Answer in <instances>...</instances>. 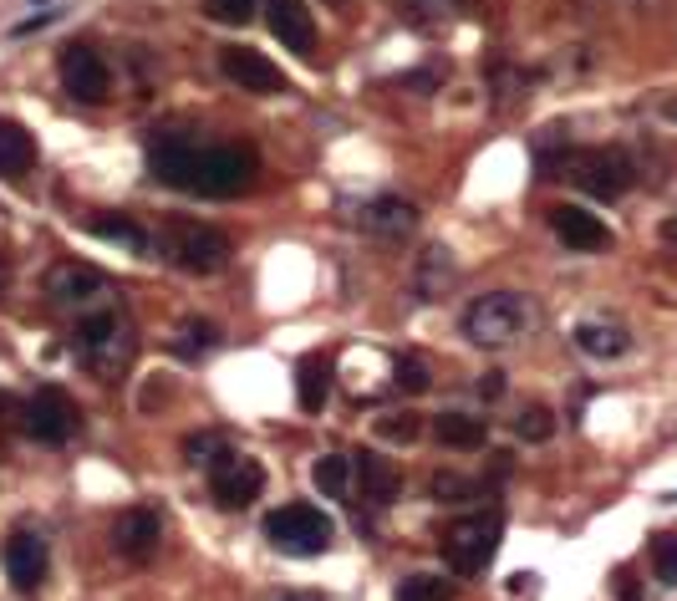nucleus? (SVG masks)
<instances>
[{
    "mask_svg": "<svg viewBox=\"0 0 677 601\" xmlns=\"http://www.w3.org/2000/svg\"><path fill=\"white\" fill-rule=\"evenodd\" d=\"M499 535H505V515L499 509H479V515H459L453 525H443L439 546L443 561L453 576H484V566L494 561L499 550Z\"/></svg>",
    "mask_w": 677,
    "mask_h": 601,
    "instance_id": "f257e3e1",
    "label": "nucleus"
},
{
    "mask_svg": "<svg viewBox=\"0 0 677 601\" xmlns=\"http://www.w3.org/2000/svg\"><path fill=\"white\" fill-rule=\"evenodd\" d=\"M128 357H133V336H128L118 311H93V316L77 321V362L87 373L112 383L128 367Z\"/></svg>",
    "mask_w": 677,
    "mask_h": 601,
    "instance_id": "f03ea898",
    "label": "nucleus"
},
{
    "mask_svg": "<svg viewBox=\"0 0 677 601\" xmlns=\"http://www.w3.org/2000/svg\"><path fill=\"white\" fill-rule=\"evenodd\" d=\"M163 255L189 276H214L229 266V235L204 219H173L163 229Z\"/></svg>",
    "mask_w": 677,
    "mask_h": 601,
    "instance_id": "7ed1b4c3",
    "label": "nucleus"
},
{
    "mask_svg": "<svg viewBox=\"0 0 677 601\" xmlns=\"http://www.w3.org/2000/svg\"><path fill=\"white\" fill-rule=\"evenodd\" d=\"M530 326V307L515 291H490L464 311V336L474 347H509Z\"/></svg>",
    "mask_w": 677,
    "mask_h": 601,
    "instance_id": "20e7f679",
    "label": "nucleus"
},
{
    "mask_svg": "<svg viewBox=\"0 0 677 601\" xmlns=\"http://www.w3.org/2000/svg\"><path fill=\"white\" fill-rule=\"evenodd\" d=\"M255 184V148L245 143H214L200 148V169H194V194L204 200H235Z\"/></svg>",
    "mask_w": 677,
    "mask_h": 601,
    "instance_id": "39448f33",
    "label": "nucleus"
},
{
    "mask_svg": "<svg viewBox=\"0 0 677 601\" xmlns=\"http://www.w3.org/2000/svg\"><path fill=\"white\" fill-rule=\"evenodd\" d=\"M266 535H270V546L286 550V556H321V550L332 546L336 525L316 505H280L266 520Z\"/></svg>",
    "mask_w": 677,
    "mask_h": 601,
    "instance_id": "423d86ee",
    "label": "nucleus"
},
{
    "mask_svg": "<svg viewBox=\"0 0 677 601\" xmlns=\"http://www.w3.org/2000/svg\"><path fill=\"white\" fill-rule=\"evenodd\" d=\"M571 179L591 200H622L632 189V159L622 148H585V153L571 159Z\"/></svg>",
    "mask_w": 677,
    "mask_h": 601,
    "instance_id": "0eeeda50",
    "label": "nucleus"
},
{
    "mask_svg": "<svg viewBox=\"0 0 677 601\" xmlns=\"http://www.w3.org/2000/svg\"><path fill=\"white\" fill-rule=\"evenodd\" d=\"M219 72L235 82L239 93H255V97L291 93V77H286L266 52H255V46H225V52H219Z\"/></svg>",
    "mask_w": 677,
    "mask_h": 601,
    "instance_id": "6e6552de",
    "label": "nucleus"
},
{
    "mask_svg": "<svg viewBox=\"0 0 677 601\" xmlns=\"http://www.w3.org/2000/svg\"><path fill=\"white\" fill-rule=\"evenodd\" d=\"M209 490L225 509H245V505L260 500V490H266V469H260V459H250V454H229L209 469Z\"/></svg>",
    "mask_w": 677,
    "mask_h": 601,
    "instance_id": "1a4fd4ad",
    "label": "nucleus"
},
{
    "mask_svg": "<svg viewBox=\"0 0 677 601\" xmlns=\"http://www.w3.org/2000/svg\"><path fill=\"white\" fill-rule=\"evenodd\" d=\"M62 87H67L77 103L97 107L107 103V93H112V72H107V62L93 52V46H62Z\"/></svg>",
    "mask_w": 677,
    "mask_h": 601,
    "instance_id": "9d476101",
    "label": "nucleus"
},
{
    "mask_svg": "<svg viewBox=\"0 0 677 601\" xmlns=\"http://www.w3.org/2000/svg\"><path fill=\"white\" fill-rule=\"evenodd\" d=\"M77 403L62 388H36V398L26 403V433L36 443H67L77 433Z\"/></svg>",
    "mask_w": 677,
    "mask_h": 601,
    "instance_id": "9b49d317",
    "label": "nucleus"
},
{
    "mask_svg": "<svg viewBox=\"0 0 677 601\" xmlns=\"http://www.w3.org/2000/svg\"><path fill=\"white\" fill-rule=\"evenodd\" d=\"M46 296H52V307H62V311H93V307H103L107 281H103V270L82 266V260H67V266H56L52 276H46Z\"/></svg>",
    "mask_w": 677,
    "mask_h": 601,
    "instance_id": "f8f14e48",
    "label": "nucleus"
},
{
    "mask_svg": "<svg viewBox=\"0 0 677 601\" xmlns=\"http://www.w3.org/2000/svg\"><path fill=\"white\" fill-rule=\"evenodd\" d=\"M148 169H153V179H159V184L194 194V169H200V148L189 143V138H179V133L153 138V143H148Z\"/></svg>",
    "mask_w": 677,
    "mask_h": 601,
    "instance_id": "ddd939ff",
    "label": "nucleus"
},
{
    "mask_svg": "<svg viewBox=\"0 0 677 601\" xmlns=\"http://www.w3.org/2000/svg\"><path fill=\"white\" fill-rule=\"evenodd\" d=\"M46 571H52V556H46V540H41L36 530H15L11 540H6V576L15 581V591H41V581H46Z\"/></svg>",
    "mask_w": 677,
    "mask_h": 601,
    "instance_id": "4468645a",
    "label": "nucleus"
},
{
    "mask_svg": "<svg viewBox=\"0 0 677 601\" xmlns=\"http://www.w3.org/2000/svg\"><path fill=\"white\" fill-rule=\"evenodd\" d=\"M159 540H163L159 509L133 505V509H122L118 520H112V546H118V556H128V561H148V556L159 550Z\"/></svg>",
    "mask_w": 677,
    "mask_h": 601,
    "instance_id": "2eb2a0df",
    "label": "nucleus"
},
{
    "mask_svg": "<svg viewBox=\"0 0 677 601\" xmlns=\"http://www.w3.org/2000/svg\"><path fill=\"white\" fill-rule=\"evenodd\" d=\"M266 21H270V36L295 56H311L316 46V21L305 11V0H266Z\"/></svg>",
    "mask_w": 677,
    "mask_h": 601,
    "instance_id": "dca6fc26",
    "label": "nucleus"
},
{
    "mask_svg": "<svg viewBox=\"0 0 677 601\" xmlns=\"http://www.w3.org/2000/svg\"><path fill=\"white\" fill-rule=\"evenodd\" d=\"M550 229H556L560 245H571V250H606L611 245V229L601 225L597 214H585L581 204H556V210H550Z\"/></svg>",
    "mask_w": 677,
    "mask_h": 601,
    "instance_id": "f3484780",
    "label": "nucleus"
},
{
    "mask_svg": "<svg viewBox=\"0 0 677 601\" xmlns=\"http://www.w3.org/2000/svg\"><path fill=\"white\" fill-rule=\"evenodd\" d=\"M357 225L367 229V235H383V240H402V235H412V229H418V210H412L408 200H393V194H383V200L362 204V210H357Z\"/></svg>",
    "mask_w": 677,
    "mask_h": 601,
    "instance_id": "a211bd4d",
    "label": "nucleus"
},
{
    "mask_svg": "<svg viewBox=\"0 0 677 601\" xmlns=\"http://www.w3.org/2000/svg\"><path fill=\"white\" fill-rule=\"evenodd\" d=\"M571 342L585 352V357H597V362H611V357H626L632 352V336H626V326H616V321H576V332Z\"/></svg>",
    "mask_w": 677,
    "mask_h": 601,
    "instance_id": "6ab92c4d",
    "label": "nucleus"
},
{
    "mask_svg": "<svg viewBox=\"0 0 677 601\" xmlns=\"http://www.w3.org/2000/svg\"><path fill=\"white\" fill-rule=\"evenodd\" d=\"M352 474L362 480V495L373 500V505H393V500L402 495V474L387 464L383 454H373V449H362V454L352 459Z\"/></svg>",
    "mask_w": 677,
    "mask_h": 601,
    "instance_id": "aec40b11",
    "label": "nucleus"
},
{
    "mask_svg": "<svg viewBox=\"0 0 677 601\" xmlns=\"http://www.w3.org/2000/svg\"><path fill=\"white\" fill-rule=\"evenodd\" d=\"M295 403L305 414H321L332 403V357H321V352L301 357V367H295Z\"/></svg>",
    "mask_w": 677,
    "mask_h": 601,
    "instance_id": "412c9836",
    "label": "nucleus"
},
{
    "mask_svg": "<svg viewBox=\"0 0 677 601\" xmlns=\"http://www.w3.org/2000/svg\"><path fill=\"white\" fill-rule=\"evenodd\" d=\"M36 169V138L21 122L0 118V179H26Z\"/></svg>",
    "mask_w": 677,
    "mask_h": 601,
    "instance_id": "4be33fe9",
    "label": "nucleus"
},
{
    "mask_svg": "<svg viewBox=\"0 0 677 601\" xmlns=\"http://www.w3.org/2000/svg\"><path fill=\"white\" fill-rule=\"evenodd\" d=\"M433 433H439V443H449V449H484L490 423H484V418H469V414H439L433 418Z\"/></svg>",
    "mask_w": 677,
    "mask_h": 601,
    "instance_id": "5701e85b",
    "label": "nucleus"
},
{
    "mask_svg": "<svg viewBox=\"0 0 677 601\" xmlns=\"http://www.w3.org/2000/svg\"><path fill=\"white\" fill-rule=\"evenodd\" d=\"M453 281V260L443 245H433V250H423V266H418V296L423 301H439L443 286Z\"/></svg>",
    "mask_w": 677,
    "mask_h": 601,
    "instance_id": "b1692460",
    "label": "nucleus"
},
{
    "mask_svg": "<svg viewBox=\"0 0 677 601\" xmlns=\"http://www.w3.org/2000/svg\"><path fill=\"white\" fill-rule=\"evenodd\" d=\"M311 484H316L326 500H342L346 484H352V459L346 454H321L316 464H311Z\"/></svg>",
    "mask_w": 677,
    "mask_h": 601,
    "instance_id": "393cba45",
    "label": "nucleus"
},
{
    "mask_svg": "<svg viewBox=\"0 0 677 601\" xmlns=\"http://www.w3.org/2000/svg\"><path fill=\"white\" fill-rule=\"evenodd\" d=\"M93 235L97 240H107V245H122V250H148V235L128 219V214H97Z\"/></svg>",
    "mask_w": 677,
    "mask_h": 601,
    "instance_id": "a878e982",
    "label": "nucleus"
},
{
    "mask_svg": "<svg viewBox=\"0 0 677 601\" xmlns=\"http://www.w3.org/2000/svg\"><path fill=\"white\" fill-rule=\"evenodd\" d=\"M515 433L525 443H550V439H556V414H550L545 403H530V408L515 418Z\"/></svg>",
    "mask_w": 677,
    "mask_h": 601,
    "instance_id": "bb28decb",
    "label": "nucleus"
},
{
    "mask_svg": "<svg viewBox=\"0 0 677 601\" xmlns=\"http://www.w3.org/2000/svg\"><path fill=\"white\" fill-rule=\"evenodd\" d=\"M214 342H219V332H214L209 321H184V326H179V342H173V352L194 362V357H204Z\"/></svg>",
    "mask_w": 677,
    "mask_h": 601,
    "instance_id": "cd10ccee",
    "label": "nucleus"
},
{
    "mask_svg": "<svg viewBox=\"0 0 677 601\" xmlns=\"http://www.w3.org/2000/svg\"><path fill=\"white\" fill-rule=\"evenodd\" d=\"M393 601H453V581H443V576H408Z\"/></svg>",
    "mask_w": 677,
    "mask_h": 601,
    "instance_id": "c85d7f7f",
    "label": "nucleus"
},
{
    "mask_svg": "<svg viewBox=\"0 0 677 601\" xmlns=\"http://www.w3.org/2000/svg\"><path fill=\"white\" fill-rule=\"evenodd\" d=\"M184 454H189V464H204V469H214L219 459H229L235 449H229L219 433H189L184 439Z\"/></svg>",
    "mask_w": 677,
    "mask_h": 601,
    "instance_id": "c756f323",
    "label": "nucleus"
},
{
    "mask_svg": "<svg viewBox=\"0 0 677 601\" xmlns=\"http://www.w3.org/2000/svg\"><path fill=\"white\" fill-rule=\"evenodd\" d=\"M428 490H433V500H443V505H464V500L479 495V484L464 480V474H453V469H439Z\"/></svg>",
    "mask_w": 677,
    "mask_h": 601,
    "instance_id": "7c9ffc66",
    "label": "nucleus"
},
{
    "mask_svg": "<svg viewBox=\"0 0 677 601\" xmlns=\"http://www.w3.org/2000/svg\"><path fill=\"white\" fill-rule=\"evenodd\" d=\"M393 383H398V393H428V367H423V357H398L393 362Z\"/></svg>",
    "mask_w": 677,
    "mask_h": 601,
    "instance_id": "2f4dec72",
    "label": "nucleus"
},
{
    "mask_svg": "<svg viewBox=\"0 0 677 601\" xmlns=\"http://www.w3.org/2000/svg\"><path fill=\"white\" fill-rule=\"evenodd\" d=\"M377 433H383L387 443H412L418 433H423V423L412 414H387V418H377Z\"/></svg>",
    "mask_w": 677,
    "mask_h": 601,
    "instance_id": "473e14b6",
    "label": "nucleus"
},
{
    "mask_svg": "<svg viewBox=\"0 0 677 601\" xmlns=\"http://www.w3.org/2000/svg\"><path fill=\"white\" fill-rule=\"evenodd\" d=\"M652 566H657V576L667 587H677V535H657L652 540Z\"/></svg>",
    "mask_w": 677,
    "mask_h": 601,
    "instance_id": "72a5a7b5",
    "label": "nucleus"
},
{
    "mask_svg": "<svg viewBox=\"0 0 677 601\" xmlns=\"http://www.w3.org/2000/svg\"><path fill=\"white\" fill-rule=\"evenodd\" d=\"M209 15L225 21V26H245L255 15V0H209Z\"/></svg>",
    "mask_w": 677,
    "mask_h": 601,
    "instance_id": "f704fd0d",
    "label": "nucleus"
},
{
    "mask_svg": "<svg viewBox=\"0 0 677 601\" xmlns=\"http://www.w3.org/2000/svg\"><path fill=\"white\" fill-rule=\"evenodd\" d=\"M479 393H484V398H499V393H505V373H484L479 377Z\"/></svg>",
    "mask_w": 677,
    "mask_h": 601,
    "instance_id": "c9c22d12",
    "label": "nucleus"
},
{
    "mask_svg": "<svg viewBox=\"0 0 677 601\" xmlns=\"http://www.w3.org/2000/svg\"><path fill=\"white\" fill-rule=\"evenodd\" d=\"M616 597H622V601H637V597H642V591H637V581H632V576H626V571L616 576Z\"/></svg>",
    "mask_w": 677,
    "mask_h": 601,
    "instance_id": "e433bc0d",
    "label": "nucleus"
},
{
    "mask_svg": "<svg viewBox=\"0 0 677 601\" xmlns=\"http://www.w3.org/2000/svg\"><path fill=\"white\" fill-rule=\"evenodd\" d=\"M663 240H673V245H677V214H673V219H667V225H663Z\"/></svg>",
    "mask_w": 677,
    "mask_h": 601,
    "instance_id": "4c0bfd02",
    "label": "nucleus"
},
{
    "mask_svg": "<svg viewBox=\"0 0 677 601\" xmlns=\"http://www.w3.org/2000/svg\"><path fill=\"white\" fill-rule=\"evenodd\" d=\"M6 408H11V393H0V414H6Z\"/></svg>",
    "mask_w": 677,
    "mask_h": 601,
    "instance_id": "58836bf2",
    "label": "nucleus"
},
{
    "mask_svg": "<svg viewBox=\"0 0 677 601\" xmlns=\"http://www.w3.org/2000/svg\"><path fill=\"white\" fill-rule=\"evenodd\" d=\"M0 291H6V266H0Z\"/></svg>",
    "mask_w": 677,
    "mask_h": 601,
    "instance_id": "ea45409f",
    "label": "nucleus"
},
{
    "mask_svg": "<svg viewBox=\"0 0 677 601\" xmlns=\"http://www.w3.org/2000/svg\"><path fill=\"white\" fill-rule=\"evenodd\" d=\"M667 112H673V118H677V103H673V107H667Z\"/></svg>",
    "mask_w": 677,
    "mask_h": 601,
    "instance_id": "a19ab883",
    "label": "nucleus"
}]
</instances>
